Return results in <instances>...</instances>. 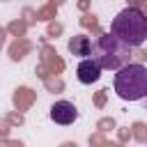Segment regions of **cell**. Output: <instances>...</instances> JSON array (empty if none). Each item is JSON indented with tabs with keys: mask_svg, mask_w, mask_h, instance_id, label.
I'll return each instance as SVG.
<instances>
[{
	"mask_svg": "<svg viewBox=\"0 0 147 147\" xmlns=\"http://www.w3.org/2000/svg\"><path fill=\"white\" fill-rule=\"evenodd\" d=\"M101 71H103V67L94 57H83L78 62V67H76V78L83 85H92V83H96L101 78Z\"/></svg>",
	"mask_w": 147,
	"mask_h": 147,
	"instance_id": "277c9868",
	"label": "cell"
},
{
	"mask_svg": "<svg viewBox=\"0 0 147 147\" xmlns=\"http://www.w3.org/2000/svg\"><path fill=\"white\" fill-rule=\"evenodd\" d=\"M69 51H71V55H76V57H87V55H92V41H90V37H85V34L71 37V39H69Z\"/></svg>",
	"mask_w": 147,
	"mask_h": 147,
	"instance_id": "8992f818",
	"label": "cell"
},
{
	"mask_svg": "<svg viewBox=\"0 0 147 147\" xmlns=\"http://www.w3.org/2000/svg\"><path fill=\"white\" fill-rule=\"evenodd\" d=\"M110 32L119 37L131 48H138L147 41V14L138 7H124L110 23Z\"/></svg>",
	"mask_w": 147,
	"mask_h": 147,
	"instance_id": "6da1fadb",
	"label": "cell"
},
{
	"mask_svg": "<svg viewBox=\"0 0 147 147\" xmlns=\"http://www.w3.org/2000/svg\"><path fill=\"white\" fill-rule=\"evenodd\" d=\"M115 92L124 101H140L147 96V67L129 62L115 74Z\"/></svg>",
	"mask_w": 147,
	"mask_h": 147,
	"instance_id": "7a4b0ae2",
	"label": "cell"
},
{
	"mask_svg": "<svg viewBox=\"0 0 147 147\" xmlns=\"http://www.w3.org/2000/svg\"><path fill=\"white\" fill-rule=\"evenodd\" d=\"M51 119L55 124H62V126H69L78 119V108L71 103V101H55L51 106Z\"/></svg>",
	"mask_w": 147,
	"mask_h": 147,
	"instance_id": "5b68a950",
	"label": "cell"
},
{
	"mask_svg": "<svg viewBox=\"0 0 147 147\" xmlns=\"http://www.w3.org/2000/svg\"><path fill=\"white\" fill-rule=\"evenodd\" d=\"M92 57L103 67V69H113L117 71L119 67L129 64L131 57V46L124 44L119 37H115L113 32L101 34L96 41H92Z\"/></svg>",
	"mask_w": 147,
	"mask_h": 147,
	"instance_id": "3957f363",
	"label": "cell"
}]
</instances>
